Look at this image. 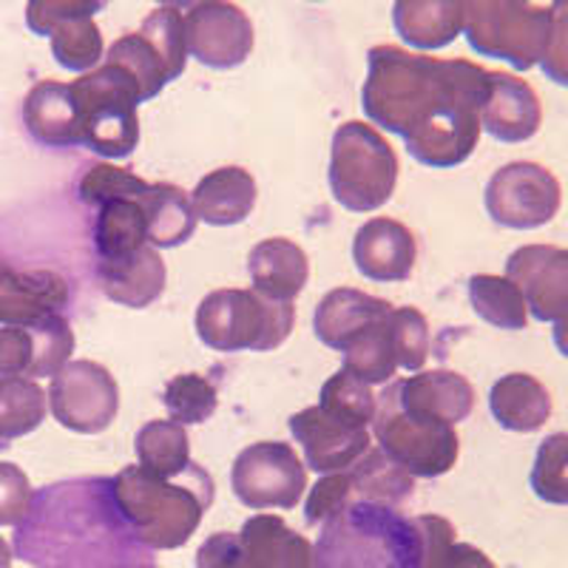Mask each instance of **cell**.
I'll return each instance as SVG.
<instances>
[{
	"label": "cell",
	"instance_id": "6da1fadb",
	"mask_svg": "<svg viewBox=\"0 0 568 568\" xmlns=\"http://www.w3.org/2000/svg\"><path fill=\"white\" fill-rule=\"evenodd\" d=\"M489 69L471 60H438L400 45H373L362 109L369 123L398 134L426 169H455L480 140Z\"/></svg>",
	"mask_w": 568,
	"mask_h": 568
},
{
	"label": "cell",
	"instance_id": "7a4b0ae2",
	"mask_svg": "<svg viewBox=\"0 0 568 568\" xmlns=\"http://www.w3.org/2000/svg\"><path fill=\"white\" fill-rule=\"evenodd\" d=\"M18 555L34 568H149L151 549L116 511L109 478L45 486L18 526Z\"/></svg>",
	"mask_w": 568,
	"mask_h": 568
},
{
	"label": "cell",
	"instance_id": "3957f363",
	"mask_svg": "<svg viewBox=\"0 0 568 568\" xmlns=\"http://www.w3.org/2000/svg\"><path fill=\"white\" fill-rule=\"evenodd\" d=\"M116 511L151 551L182 549L213 504V478L191 464L176 478H156L142 466H125L109 478Z\"/></svg>",
	"mask_w": 568,
	"mask_h": 568
},
{
	"label": "cell",
	"instance_id": "277c9868",
	"mask_svg": "<svg viewBox=\"0 0 568 568\" xmlns=\"http://www.w3.org/2000/svg\"><path fill=\"white\" fill-rule=\"evenodd\" d=\"M316 568H424V535L398 506L353 500L316 540Z\"/></svg>",
	"mask_w": 568,
	"mask_h": 568
},
{
	"label": "cell",
	"instance_id": "5b68a950",
	"mask_svg": "<svg viewBox=\"0 0 568 568\" xmlns=\"http://www.w3.org/2000/svg\"><path fill=\"white\" fill-rule=\"evenodd\" d=\"M196 336L216 353H271L282 347L296 324V307L271 302L256 291L222 287L196 307Z\"/></svg>",
	"mask_w": 568,
	"mask_h": 568
},
{
	"label": "cell",
	"instance_id": "8992f818",
	"mask_svg": "<svg viewBox=\"0 0 568 568\" xmlns=\"http://www.w3.org/2000/svg\"><path fill=\"white\" fill-rule=\"evenodd\" d=\"M398 154L367 123L338 125L329 142L327 182L333 200L353 213H373L387 205L398 185Z\"/></svg>",
	"mask_w": 568,
	"mask_h": 568
},
{
	"label": "cell",
	"instance_id": "52a82bcc",
	"mask_svg": "<svg viewBox=\"0 0 568 568\" xmlns=\"http://www.w3.org/2000/svg\"><path fill=\"white\" fill-rule=\"evenodd\" d=\"M80 111L83 145L105 160H123L140 145L136 105L142 91L123 65L105 63L71 83Z\"/></svg>",
	"mask_w": 568,
	"mask_h": 568
},
{
	"label": "cell",
	"instance_id": "ba28073f",
	"mask_svg": "<svg viewBox=\"0 0 568 568\" xmlns=\"http://www.w3.org/2000/svg\"><path fill=\"white\" fill-rule=\"evenodd\" d=\"M551 7L520 0H469L464 3V38L480 58L506 60L515 71H529L546 54Z\"/></svg>",
	"mask_w": 568,
	"mask_h": 568
},
{
	"label": "cell",
	"instance_id": "9c48e42d",
	"mask_svg": "<svg viewBox=\"0 0 568 568\" xmlns=\"http://www.w3.org/2000/svg\"><path fill=\"white\" fill-rule=\"evenodd\" d=\"M373 433L378 449L404 469L409 478H440L458 464L460 438L455 426L438 420L409 418L398 404L395 384H389L375 404Z\"/></svg>",
	"mask_w": 568,
	"mask_h": 568
},
{
	"label": "cell",
	"instance_id": "30bf717a",
	"mask_svg": "<svg viewBox=\"0 0 568 568\" xmlns=\"http://www.w3.org/2000/svg\"><path fill=\"white\" fill-rule=\"evenodd\" d=\"M233 495L253 511L293 509L307 489V466L282 440L245 446L231 469Z\"/></svg>",
	"mask_w": 568,
	"mask_h": 568
},
{
	"label": "cell",
	"instance_id": "8fae6325",
	"mask_svg": "<svg viewBox=\"0 0 568 568\" xmlns=\"http://www.w3.org/2000/svg\"><path fill=\"white\" fill-rule=\"evenodd\" d=\"M484 205L491 222L509 231H537L560 213L562 187L549 169L517 160L497 169L486 182Z\"/></svg>",
	"mask_w": 568,
	"mask_h": 568
},
{
	"label": "cell",
	"instance_id": "7c38bea8",
	"mask_svg": "<svg viewBox=\"0 0 568 568\" xmlns=\"http://www.w3.org/2000/svg\"><path fill=\"white\" fill-rule=\"evenodd\" d=\"M49 407L54 420L71 433L100 435L120 413V387L114 375L98 362H69L49 384Z\"/></svg>",
	"mask_w": 568,
	"mask_h": 568
},
{
	"label": "cell",
	"instance_id": "4fadbf2b",
	"mask_svg": "<svg viewBox=\"0 0 568 568\" xmlns=\"http://www.w3.org/2000/svg\"><path fill=\"white\" fill-rule=\"evenodd\" d=\"M187 54L207 69H236L253 52V23L236 3H194L185 14Z\"/></svg>",
	"mask_w": 568,
	"mask_h": 568
},
{
	"label": "cell",
	"instance_id": "5bb4252c",
	"mask_svg": "<svg viewBox=\"0 0 568 568\" xmlns=\"http://www.w3.org/2000/svg\"><path fill=\"white\" fill-rule=\"evenodd\" d=\"M506 278L520 287L537 322H566L568 318V247L524 245L506 258Z\"/></svg>",
	"mask_w": 568,
	"mask_h": 568
},
{
	"label": "cell",
	"instance_id": "9a60e30c",
	"mask_svg": "<svg viewBox=\"0 0 568 568\" xmlns=\"http://www.w3.org/2000/svg\"><path fill=\"white\" fill-rule=\"evenodd\" d=\"M291 433L302 444L311 471H318V475H336V471L349 469L355 460H362L373 449L367 429L338 424L318 407H307L293 415Z\"/></svg>",
	"mask_w": 568,
	"mask_h": 568
},
{
	"label": "cell",
	"instance_id": "2e32d148",
	"mask_svg": "<svg viewBox=\"0 0 568 568\" xmlns=\"http://www.w3.org/2000/svg\"><path fill=\"white\" fill-rule=\"evenodd\" d=\"M415 258H418V242L404 222L375 216L355 231L353 262L369 282H407L413 276Z\"/></svg>",
	"mask_w": 568,
	"mask_h": 568
},
{
	"label": "cell",
	"instance_id": "e0dca14e",
	"mask_svg": "<svg viewBox=\"0 0 568 568\" xmlns=\"http://www.w3.org/2000/svg\"><path fill=\"white\" fill-rule=\"evenodd\" d=\"M69 282L54 271H12L0 265V324L34 327L52 316H63L69 304Z\"/></svg>",
	"mask_w": 568,
	"mask_h": 568
},
{
	"label": "cell",
	"instance_id": "ac0fdd59",
	"mask_svg": "<svg viewBox=\"0 0 568 568\" xmlns=\"http://www.w3.org/2000/svg\"><path fill=\"white\" fill-rule=\"evenodd\" d=\"M400 409L409 418L460 424L475 409V387L455 369H420L404 382H393Z\"/></svg>",
	"mask_w": 568,
	"mask_h": 568
},
{
	"label": "cell",
	"instance_id": "d6986e66",
	"mask_svg": "<svg viewBox=\"0 0 568 568\" xmlns=\"http://www.w3.org/2000/svg\"><path fill=\"white\" fill-rule=\"evenodd\" d=\"M537 91L509 71H489V94L480 109V129L500 142H526L540 131Z\"/></svg>",
	"mask_w": 568,
	"mask_h": 568
},
{
	"label": "cell",
	"instance_id": "ffe728a7",
	"mask_svg": "<svg viewBox=\"0 0 568 568\" xmlns=\"http://www.w3.org/2000/svg\"><path fill=\"white\" fill-rule=\"evenodd\" d=\"M23 125L45 149H74L83 145L80 111L71 83L40 80L23 100Z\"/></svg>",
	"mask_w": 568,
	"mask_h": 568
},
{
	"label": "cell",
	"instance_id": "44dd1931",
	"mask_svg": "<svg viewBox=\"0 0 568 568\" xmlns=\"http://www.w3.org/2000/svg\"><path fill=\"white\" fill-rule=\"evenodd\" d=\"M247 273L258 296L293 304V298L304 291V284L311 278V258L293 240L271 236L251 247Z\"/></svg>",
	"mask_w": 568,
	"mask_h": 568
},
{
	"label": "cell",
	"instance_id": "7402d4cb",
	"mask_svg": "<svg viewBox=\"0 0 568 568\" xmlns=\"http://www.w3.org/2000/svg\"><path fill=\"white\" fill-rule=\"evenodd\" d=\"M389 313H393V304L387 298L369 296L355 287H336L318 302L313 329L324 347L344 353L358 333H364L369 324L387 318Z\"/></svg>",
	"mask_w": 568,
	"mask_h": 568
},
{
	"label": "cell",
	"instance_id": "603a6c76",
	"mask_svg": "<svg viewBox=\"0 0 568 568\" xmlns=\"http://www.w3.org/2000/svg\"><path fill=\"white\" fill-rule=\"evenodd\" d=\"M242 568H316L307 537L287 529L278 515L251 517L240 531Z\"/></svg>",
	"mask_w": 568,
	"mask_h": 568
},
{
	"label": "cell",
	"instance_id": "cb8c5ba5",
	"mask_svg": "<svg viewBox=\"0 0 568 568\" xmlns=\"http://www.w3.org/2000/svg\"><path fill=\"white\" fill-rule=\"evenodd\" d=\"M98 276L100 287L111 302L123 304L129 311H142L162 296L165 284H169V267L156 247L145 245L134 256L98 262Z\"/></svg>",
	"mask_w": 568,
	"mask_h": 568
},
{
	"label": "cell",
	"instance_id": "d4e9b609",
	"mask_svg": "<svg viewBox=\"0 0 568 568\" xmlns=\"http://www.w3.org/2000/svg\"><path fill=\"white\" fill-rule=\"evenodd\" d=\"M258 187L251 171L242 165H225L196 182V191L191 194L196 220L213 227H231L245 222L256 205Z\"/></svg>",
	"mask_w": 568,
	"mask_h": 568
},
{
	"label": "cell",
	"instance_id": "484cf974",
	"mask_svg": "<svg viewBox=\"0 0 568 568\" xmlns=\"http://www.w3.org/2000/svg\"><path fill=\"white\" fill-rule=\"evenodd\" d=\"M393 23L404 43L435 52L464 34V0H398Z\"/></svg>",
	"mask_w": 568,
	"mask_h": 568
},
{
	"label": "cell",
	"instance_id": "4316f807",
	"mask_svg": "<svg viewBox=\"0 0 568 568\" xmlns=\"http://www.w3.org/2000/svg\"><path fill=\"white\" fill-rule=\"evenodd\" d=\"M489 413L509 433L529 435L551 418V395L529 373L500 375L489 389Z\"/></svg>",
	"mask_w": 568,
	"mask_h": 568
},
{
	"label": "cell",
	"instance_id": "83f0119b",
	"mask_svg": "<svg viewBox=\"0 0 568 568\" xmlns=\"http://www.w3.org/2000/svg\"><path fill=\"white\" fill-rule=\"evenodd\" d=\"M149 222L151 247H180L196 231V211L191 196L171 182H151L149 200L142 202Z\"/></svg>",
	"mask_w": 568,
	"mask_h": 568
},
{
	"label": "cell",
	"instance_id": "f1b7e54d",
	"mask_svg": "<svg viewBox=\"0 0 568 568\" xmlns=\"http://www.w3.org/2000/svg\"><path fill=\"white\" fill-rule=\"evenodd\" d=\"M149 245V222L140 202H105L100 205L94 222V247L98 262H116V258L134 256Z\"/></svg>",
	"mask_w": 568,
	"mask_h": 568
},
{
	"label": "cell",
	"instance_id": "f546056e",
	"mask_svg": "<svg viewBox=\"0 0 568 568\" xmlns=\"http://www.w3.org/2000/svg\"><path fill=\"white\" fill-rule=\"evenodd\" d=\"M136 460L145 471L156 475V478H176L191 460V438H187L185 426L176 420H149L140 426V433L134 438Z\"/></svg>",
	"mask_w": 568,
	"mask_h": 568
},
{
	"label": "cell",
	"instance_id": "4dcf8cb0",
	"mask_svg": "<svg viewBox=\"0 0 568 568\" xmlns=\"http://www.w3.org/2000/svg\"><path fill=\"white\" fill-rule=\"evenodd\" d=\"M393 316V313H389ZM389 316L382 322L369 324L364 333L353 338L344 349V373H349L358 382L369 384H389L398 373V358H395L393 333H389Z\"/></svg>",
	"mask_w": 568,
	"mask_h": 568
},
{
	"label": "cell",
	"instance_id": "1f68e13d",
	"mask_svg": "<svg viewBox=\"0 0 568 568\" xmlns=\"http://www.w3.org/2000/svg\"><path fill=\"white\" fill-rule=\"evenodd\" d=\"M469 302L471 311L497 329H526L529 324V307H526L524 293L506 276L475 273L469 278Z\"/></svg>",
	"mask_w": 568,
	"mask_h": 568
},
{
	"label": "cell",
	"instance_id": "d6a6232c",
	"mask_svg": "<svg viewBox=\"0 0 568 568\" xmlns=\"http://www.w3.org/2000/svg\"><path fill=\"white\" fill-rule=\"evenodd\" d=\"M49 398L32 378H0V446L34 433L45 420Z\"/></svg>",
	"mask_w": 568,
	"mask_h": 568
},
{
	"label": "cell",
	"instance_id": "836d02e7",
	"mask_svg": "<svg viewBox=\"0 0 568 568\" xmlns=\"http://www.w3.org/2000/svg\"><path fill=\"white\" fill-rule=\"evenodd\" d=\"M375 404H378V398H375L373 387L353 378L344 369L329 375L322 393H318V409L329 418H336L338 424L355 426V429H367L373 424Z\"/></svg>",
	"mask_w": 568,
	"mask_h": 568
},
{
	"label": "cell",
	"instance_id": "e575fe53",
	"mask_svg": "<svg viewBox=\"0 0 568 568\" xmlns=\"http://www.w3.org/2000/svg\"><path fill=\"white\" fill-rule=\"evenodd\" d=\"M415 520L424 535V568H497L480 549L455 540V526L446 517L418 515Z\"/></svg>",
	"mask_w": 568,
	"mask_h": 568
},
{
	"label": "cell",
	"instance_id": "d590c367",
	"mask_svg": "<svg viewBox=\"0 0 568 568\" xmlns=\"http://www.w3.org/2000/svg\"><path fill=\"white\" fill-rule=\"evenodd\" d=\"M103 52V34L94 18H71L52 32V54L65 71L89 74L100 69Z\"/></svg>",
	"mask_w": 568,
	"mask_h": 568
},
{
	"label": "cell",
	"instance_id": "8d00e7d4",
	"mask_svg": "<svg viewBox=\"0 0 568 568\" xmlns=\"http://www.w3.org/2000/svg\"><path fill=\"white\" fill-rule=\"evenodd\" d=\"M105 63L123 65L131 78L136 80L142 91V103L145 100H154L165 85L171 83L169 71L162 65V60L156 58V52L149 45V40L142 38L140 32L123 34L120 40L109 45V54H105Z\"/></svg>",
	"mask_w": 568,
	"mask_h": 568
},
{
	"label": "cell",
	"instance_id": "74e56055",
	"mask_svg": "<svg viewBox=\"0 0 568 568\" xmlns=\"http://www.w3.org/2000/svg\"><path fill=\"white\" fill-rule=\"evenodd\" d=\"M529 484L542 504L568 506V433H551L540 440Z\"/></svg>",
	"mask_w": 568,
	"mask_h": 568
},
{
	"label": "cell",
	"instance_id": "f35d334b",
	"mask_svg": "<svg viewBox=\"0 0 568 568\" xmlns=\"http://www.w3.org/2000/svg\"><path fill=\"white\" fill-rule=\"evenodd\" d=\"M162 404H165L171 420H176V424H205L216 413L220 395H216V387L207 382L205 375L182 373L165 384Z\"/></svg>",
	"mask_w": 568,
	"mask_h": 568
},
{
	"label": "cell",
	"instance_id": "ab89813d",
	"mask_svg": "<svg viewBox=\"0 0 568 568\" xmlns=\"http://www.w3.org/2000/svg\"><path fill=\"white\" fill-rule=\"evenodd\" d=\"M29 336H32V364H29L27 378H32V382L54 378L71 362V353H74V329H71L69 318H45V322L29 327Z\"/></svg>",
	"mask_w": 568,
	"mask_h": 568
},
{
	"label": "cell",
	"instance_id": "60d3db41",
	"mask_svg": "<svg viewBox=\"0 0 568 568\" xmlns=\"http://www.w3.org/2000/svg\"><path fill=\"white\" fill-rule=\"evenodd\" d=\"M140 34L162 60L169 80H176L185 71L187 43H185V18L176 7H160L142 20Z\"/></svg>",
	"mask_w": 568,
	"mask_h": 568
},
{
	"label": "cell",
	"instance_id": "b9f144b4",
	"mask_svg": "<svg viewBox=\"0 0 568 568\" xmlns=\"http://www.w3.org/2000/svg\"><path fill=\"white\" fill-rule=\"evenodd\" d=\"M151 194V182L142 180V176L131 174L125 169H116L109 162H98L85 171V176L80 180V200L89 202V205H105V202H145Z\"/></svg>",
	"mask_w": 568,
	"mask_h": 568
},
{
	"label": "cell",
	"instance_id": "7bdbcfd3",
	"mask_svg": "<svg viewBox=\"0 0 568 568\" xmlns=\"http://www.w3.org/2000/svg\"><path fill=\"white\" fill-rule=\"evenodd\" d=\"M389 333H393L398 367L409 369V373L424 369L426 355H429V322L424 313L418 307H393Z\"/></svg>",
	"mask_w": 568,
	"mask_h": 568
},
{
	"label": "cell",
	"instance_id": "ee69618b",
	"mask_svg": "<svg viewBox=\"0 0 568 568\" xmlns=\"http://www.w3.org/2000/svg\"><path fill=\"white\" fill-rule=\"evenodd\" d=\"M100 0H32L27 7V23L34 34L52 38L54 29L71 18H94L103 12Z\"/></svg>",
	"mask_w": 568,
	"mask_h": 568
},
{
	"label": "cell",
	"instance_id": "f6af8a7d",
	"mask_svg": "<svg viewBox=\"0 0 568 568\" xmlns=\"http://www.w3.org/2000/svg\"><path fill=\"white\" fill-rule=\"evenodd\" d=\"M34 489L18 464L0 460V526H20L29 515Z\"/></svg>",
	"mask_w": 568,
	"mask_h": 568
},
{
	"label": "cell",
	"instance_id": "bcb514c9",
	"mask_svg": "<svg viewBox=\"0 0 568 568\" xmlns=\"http://www.w3.org/2000/svg\"><path fill=\"white\" fill-rule=\"evenodd\" d=\"M347 504H353L347 471L322 475V478L313 484L311 497H307V504H304V520H307V526H322L327 524L329 517L338 515Z\"/></svg>",
	"mask_w": 568,
	"mask_h": 568
},
{
	"label": "cell",
	"instance_id": "7dc6e473",
	"mask_svg": "<svg viewBox=\"0 0 568 568\" xmlns=\"http://www.w3.org/2000/svg\"><path fill=\"white\" fill-rule=\"evenodd\" d=\"M540 69L551 83L566 85L568 89V0L551 3L549 43H546Z\"/></svg>",
	"mask_w": 568,
	"mask_h": 568
},
{
	"label": "cell",
	"instance_id": "c3c4849f",
	"mask_svg": "<svg viewBox=\"0 0 568 568\" xmlns=\"http://www.w3.org/2000/svg\"><path fill=\"white\" fill-rule=\"evenodd\" d=\"M32 364V336L23 327H0V378H27Z\"/></svg>",
	"mask_w": 568,
	"mask_h": 568
},
{
	"label": "cell",
	"instance_id": "681fc988",
	"mask_svg": "<svg viewBox=\"0 0 568 568\" xmlns=\"http://www.w3.org/2000/svg\"><path fill=\"white\" fill-rule=\"evenodd\" d=\"M196 568H242V542L233 531L211 535L196 551Z\"/></svg>",
	"mask_w": 568,
	"mask_h": 568
},
{
	"label": "cell",
	"instance_id": "f907efd6",
	"mask_svg": "<svg viewBox=\"0 0 568 568\" xmlns=\"http://www.w3.org/2000/svg\"><path fill=\"white\" fill-rule=\"evenodd\" d=\"M551 336H555V347L560 349V355H566L568 358V318L566 322L555 324V333H551Z\"/></svg>",
	"mask_w": 568,
	"mask_h": 568
},
{
	"label": "cell",
	"instance_id": "816d5d0a",
	"mask_svg": "<svg viewBox=\"0 0 568 568\" xmlns=\"http://www.w3.org/2000/svg\"><path fill=\"white\" fill-rule=\"evenodd\" d=\"M0 568H12V549L3 537H0Z\"/></svg>",
	"mask_w": 568,
	"mask_h": 568
},
{
	"label": "cell",
	"instance_id": "f5cc1de1",
	"mask_svg": "<svg viewBox=\"0 0 568 568\" xmlns=\"http://www.w3.org/2000/svg\"><path fill=\"white\" fill-rule=\"evenodd\" d=\"M149 568H154V566H149Z\"/></svg>",
	"mask_w": 568,
	"mask_h": 568
}]
</instances>
